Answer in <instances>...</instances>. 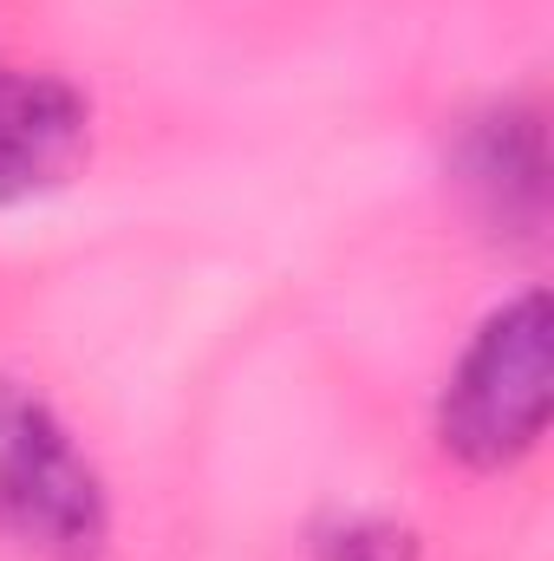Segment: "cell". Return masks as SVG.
Wrapping results in <instances>:
<instances>
[{"label":"cell","mask_w":554,"mask_h":561,"mask_svg":"<svg viewBox=\"0 0 554 561\" xmlns=\"http://www.w3.org/2000/svg\"><path fill=\"white\" fill-rule=\"evenodd\" d=\"M0 549L26 561L112 556V490L46 392L0 373Z\"/></svg>","instance_id":"7a4b0ae2"},{"label":"cell","mask_w":554,"mask_h":561,"mask_svg":"<svg viewBox=\"0 0 554 561\" xmlns=\"http://www.w3.org/2000/svg\"><path fill=\"white\" fill-rule=\"evenodd\" d=\"M417 556H424L417 529L385 516V510H346V516H326L313 529V561H417Z\"/></svg>","instance_id":"5b68a950"},{"label":"cell","mask_w":554,"mask_h":561,"mask_svg":"<svg viewBox=\"0 0 554 561\" xmlns=\"http://www.w3.org/2000/svg\"><path fill=\"white\" fill-rule=\"evenodd\" d=\"M554 412L549 287H522L463 340L437 392V450L463 470H516L535 457Z\"/></svg>","instance_id":"6da1fadb"},{"label":"cell","mask_w":554,"mask_h":561,"mask_svg":"<svg viewBox=\"0 0 554 561\" xmlns=\"http://www.w3.org/2000/svg\"><path fill=\"white\" fill-rule=\"evenodd\" d=\"M92 163V99L46 66H0V209L66 190Z\"/></svg>","instance_id":"277c9868"},{"label":"cell","mask_w":554,"mask_h":561,"mask_svg":"<svg viewBox=\"0 0 554 561\" xmlns=\"http://www.w3.org/2000/svg\"><path fill=\"white\" fill-rule=\"evenodd\" d=\"M450 183L489 236L535 242L542 222H549V131H542V112L522 105V99H503V105L463 118V131L450 144Z\"/></svg>","instance_id":"3957f363"}]
</instances>
